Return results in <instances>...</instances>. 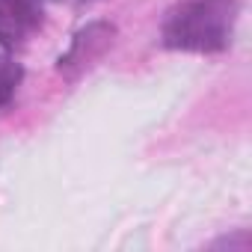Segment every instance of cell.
<instances>
[{
	"label": "cell",
	"mask_w": 252,
	"mask_h": 252,
	"mask_svg": "<svg viewBox=\"0 0 252 252\" xmlns=\"http://www.w3.org/2000/svg\"><path fill=\"white\" fill-rule=\"evenodd\" d=\"M237 0H178L163 21V45L190 54H217L231 45Z\"/></svg>",
	"instance_id": "obj_1"
},
{
	"label": "cell",
	"mask_w": 252,
	"mask_h": 252,
	"mask_svg": "<svg viewBox=\"0 0 252 252\" xmlns=\"http://www.w3.org/2000/svg\"><path fill=\"white\" fill-rule=\"evenodd\" d=\"M113 36H116L113 24H89V27H83L74 36L71 48L65 51V57H60V71L68 74V77H77L80 71H86L89 65H95L104 57V51L113 45Z\"/></svg>",
	"instance_id": "obj_2"
},
{
	"label": "cell",
	"mask_w": 252,
	"mask_h": 252,
	"mask_svg": "<svg viewBox=\"0 0 252 252\" xmlns=\"http://www.w3.org/2000/svg\"><path fill=\"white\" fill-rule=\"evenodd\" d=\"M42 24V0H0V42L21 45Z\"/></svg>",
	"instance_id": "obj_3"
},
{
	"label": "cell",
	"mask_w": 252,
	"mask_h": 252,
	"mask_svg": "<svg viewBox=\"0 0 252 252\" xmlns=\"http://www.w3.org/2000/svg\"><path fill=\"white\" fill-rule=\"evenodd\" d=\"M21 83V68L9 60H0V110H6Z\"/></svg>",
	"instance_id": "obj_4"
}]
</instances>
